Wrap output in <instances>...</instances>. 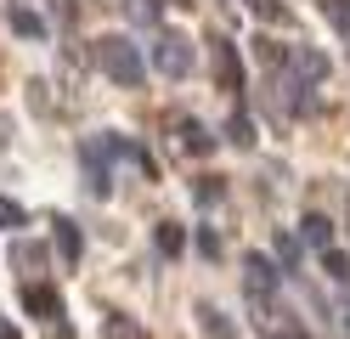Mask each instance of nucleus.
<instances>
[{"label": "nucleus", "mask_w": 350, "mask_h": 339, "mask_svg": "<svg viewBox=\"0 0 350 339\" xmlns=\"http://www.w3.org/2000/svg\"><path fill=\"white\" fill-rule=\"evenodd\" d=\"M226 130H232V142H237V147H249V142H254V119H249L243 108L232 113V125H226Z\"/></svg>", "instance_id": "obj_19"}, {"label": "nucleus", "mask_w": 350, "mask_h": 339, "mask_svg": "<svg viewBox=\"0 0 350 339\" xmlns=\"http://www.w3.org/2000/svg\"><path fill=\"white\" fill-rule=\"evenodd\" d=\"M198 328H204L209 339H237V328L226 323V311H221V305H198Z\"/></svg>", "instance_id": "obj_12"}, {"label": "nucleus", "mask_w": 350, "mask_h": 339, "mask_svg": "<svg viewBox=\"0 0 350 339\" xmlns=\"http://www.w3.org/2000/svg\"><path fill=\"white\" fill-rule=\"evenodd\" d=\"M51 6H57V17H68V23H74V12H79V0H51Z\"/></svg>", "instance_id": "obj_26"}, {"label": "nucleus", "mask_w": 350, "mask_h": 339, "mask_svg": "<svg viewBox=\"0 0 350 339\" xmlns=\"http://www.w3.org/2000/svg\"><path fill=\"white\" fill-rule=\"evenodd\" d=\"M277 260H266V255H249L243 260V288H249V300H277Z\"/></svg>", "instance_id": "obj_3"}, {"label": "nucleus", "mask_w": 350, "mask_h": 339, "mask_svg": "<svg viewBox=\"0 0 350 339\" xmlns=\"http://www.w3.org/2000/svg\"><path fill=\"white\" fill-rule=\"evenodd\" d=\"M322 271H327L334 283L350 288V255H345V249H327V255H322Z\"/></svg>", "instance_id": "obj_16"}, {"label": "nucleus", "mask_w": 350, "mask_h": 339, "mask_svg": "<svg viewBox=\"0 0 350 339\" xmlns=\"http://www.w3.org/2000/svg\"><path fill=\"white\" fill-rule=\"evenodd\" d=\"M6 23H12V34H17V40H40V34H46V17L29 12V6H12Z\"/></svg>", "instance_id": "obj_10"}, {"label": "nucleus", "mask_w": 350, "mask_h": 339, "mask_svg": "<svg viewBox=\"0 0 350 339\" xmlns=\"http://www.w3.org/2000/svg\"><path fill=\"white\" fill-rule=\"evenodd\" d=\"M17 294H23V311L40 316V323H57L62 316V294L51 283H17Z\"/></svg>", "instance_id": "obj_4"}, {"label": "nucleus", "mask_w": 350, "mask_h": 339, "mask_svg": "<svg viewBox=\"0 0 350 339\" xmlns=\"http://www.w3.org/2000/svg\"><path fill=\"white\" fill-rule=\"evenodd\" d=\"M192 198H198V203H215V198H221V175H198V181H192Z\"/></svg>", "instance_id": "obj_20"}, {"label": "nucleus", "mask_w": 350, "mask_h": 339, "mask_svg": "<svg viewBox=\"0 0 350 339\" xmlns=\"http://www.w3.org/2000/svg\"><path fill=\"white\" fill-rule=\"evenodd\" d=\"M198 249H204V255L215 260V255H221V238H215V232H209V226H204V232H198Z\"/></svg>", "instance_id": "obj_25"}, {"label": "nucleus", "mask_w": 350, "mask_h": 339, "mask_svg": "<svg viewBox=\"0 0 350 339\" xmlns=\"http://www.w3.org/2000/svg\"><path fill=\"white\" fill-rule=\"evenodd\" d=\"M29 226V210L17 198H0V232H23Z\"/></svg>", "instance_id": "obj_15"}, {"label": "nucleus", "mask_w": 350, "mask_h": 339, "mask_svg": "<svg viewBox=\"0 0 350 339\" xmlns=\"http://www.w3.org/2000/svg\"><path fill=\"white\" fill-rule=\"evenodd\" d=\"M107 147L102 142H79V164H85V187H91L96 198H107Z\"/></svg>", "instance_id": "obj_8"}, {"label": "nucleus", "mask_w": 350, "mask_h": 339, "mask_svg": "<svg viewBox=\"0 0 350 339\" xmlns=\"http://www.w3.org/2000/svg\"><path fill=\"white\" fill-rule=\"evenodd\" d=\"M288 68H294V85H305V90H311L317 79H327V57L317 51V45H294V51H288Z\"/></svg>", "instance_id": "obj_6"}, {"label": "nucleus", "mask_w": 350, "mask_h": 339, "mask_svg": "<svg viewBox=\"0 0 350 339\" xmlns=\"http://www.w3.org/2000/svg\"><path fill=\"white\" fill-rule=\"evenodd\" d=\"M0 339H23V328H17L12 316H0Z\"/></svg>", "instance_id": "obj_27"}, {"label": "nucleus", "mask_w": 350, "mask_h": 339, "mask_svg": "<svg viewBox=\"0 0 350 339\" xmlns=\"http://www.w3.org/2000/svg\"><path fill=\"white\" fill-rule=\"evenodd\" d=\"M152 243H159V255H164V260H175V255L187 249V238H181V226H175V221H159V232H152Z\"/></svg>", "instance_id": "obj_13"}, {"label": "nucleus", "mask_w": 350, "mask_h": 339, "mask_svg": "<svg viewBox=\"0 0 350 339\" xmlns=\"http://www.w3.org/2000/svg\"><path fill=\"white\" fill-rule=\"evenodd\" d=\"M51 249H57V255H62V260L74 266V260L85 255V232H79V221H68V215H57V221H51Z\"/></svg>", "instance_id": "obj_7"}, {"label": "nucleus", "mask_w": 350, "mask_h": 339, "mask_svg": "<svg viewBox=\"0 0 350 339\" xmlns=\"http://www.w3.org/2000/svg\"><path fill=\"white\" fill-rule=\"evenodd\" d=\"M29 102H34L40 113H51V97H46V79H34V85H29Z\"/></svg>", "instance_id": "obj_24"}, {"label": "nucleus", "mask_w": 350, "mask_h": 339, "mask_svg": "<svg viewBox=\"0 0 350 339\" xmlns=\"http://www.w3.org/2000/svg\"><path fill=\"white\" fill-rule=\"evenodd\" d=\"M277 266L282 271H299V238L294 232H277Z\"/></svg>", "instance_id": "obj_17"}, {"label": "nucleus", "mask_w": 350, "mask_h": 339, "mask_svg": "<svg viewBox=\"0 0 350 339\" xmlns=\"http://www.w3.org/2000/svg\"><path fill=\"white\" fill-rule=\"evenodd\" d=\"M249 12H254L260 23H282V6H277V0H249Z\"/></svg>", "instance_id": "obj_23"}, {"label": "nucleus", "mask_w": 350, "mask_h": 339, "mask_svg": "<svg viewBox=\"0 0 350 339\" xmlns=\"http://www.w3.org/2000/svg\"><path fill=\"white\" fill-rule=\"evenodd\" d=\"M181 147H187V153H209V147H215L209 125H198V119H181Z\"/></svg>", "instance_id": "obj_14"}, {"label": "nucleus", "mask_w": 350, "mask_h": 339, "mask_svg": "<svg viewBox=\"0 0 350 339\" xmlns=\"http://www.w3.org/2000/svg\"><path fill=\"white\" fill-rule=\"evenodd\" d=\"M152 68L164 79H187L192 74V40L181 29H159V40H152Z\"/></svg>", "instance_id": "obj_2"}, {"label": "nucleus", "mask_w": 350, "mask_h": 339, "mask_svg": "<svg viewBox=\"0 0 350 339\" xmlns=\"http://www.w3.org/2000/svg\"><path fill=\"white\" fill-rule=\"evenodd\" d=\"M12 142V119H6V113H0V147H6Z\"/></svg>", "instance_id": "obj_28"}, {"label": "nucleus", "mask_w": 350, "mask_h": 339, "mask_svg": "<svg viewBox=\"0 0 350 339\" xmlns=\"http://www.w3.org/2000/svg\"><path fill=\"white\" fill-rule=\"evenodd\" d=\"M209 62H215V79H221V90H243V62H237V45L209 40Z\"/></svg>", "instance_id": "obj_5"}, {"label": "nucleus", "mask_w": 350, "mask_h": 339, "mask_svg": "<svg viewBox=\"0 0 350 339\" xmlns=\"http://www.w3.org/2000/svg\"><path fill=\"white\" fill-rule=\"evenodd\" d=\"M46 260H51V249H46V243H29V238H23V243L12 249V266H17V283H23V271H40V266H46Z\"/></svg>", "instance_id": "obj_9"}, {"label": "nucleus", "mask_w": 350, "mask_h": 339, "mask_svg": "<svg viewBox=\"0 0 350 339\" xmlns=\"http://www.w3.org/2000/svg\"><path fill=\"white\" fill-rule=\"evenodd\" d=\"M254 57H260V62H271V68H282V62H288V51H282L277 40H254Z\"/></svg>", "instance_id": "obj_21"}, {"label": "nucleus", "mask_w": 350, "mask_h": 339, "mask_svg": "<svg viewBox=\"0 0 350 339\" xmlns=\"http://www.w3.org/2000/svg\"><path fill=\"white\" fill-rule=\"evenodd\" d=\"M299 238L317 243L322 255H327V249H334V221H327V215H305V221H299Z\"/></svg>", "instance_id": "obj_11"}, {"label": "nucleus", "mask_w": 350, "mask_h": 339, "mask_svg": "<svg viewBox=\"0 0 350 339\" xmlns=\"http://www.w3.org/2000/svg\"><path fill=\"white\" fill-rule=\"evenodd\" d=\"M102 339H147V334L130 323V316H107V323H102Z\"/></svg>", "instance_id": "obj_18"}, {"label": "nucleus", "mask_w": 350, "mask_h": 339, "mask_svg": "<svg viewBox=\"0 0 350 339\" xmlns=\"http://www.w3.org/2000/svg\"><path fill=\"white\" fill-rule=\"evenodd\" d=\"M91 57H96V68H102L113 85H142V79H147V62H142V51H136L124 34H102V40L91 45Z\"/></svg>", "instance_id": "obj_1"}, {"label": "nucleus", "mask_w": 350, "mask_h": 339, "mask_svg": "<svg viewBox=\"0 0 350 339\" xmlns=\"http://www.w3.org/2000/svg\"><path fill=\"white\" fill-rule=\"evenodd\" d=\"M322 12H327V23H334L339 34H350V0H327Z\"/></svg>", "instance_id": "obj_22"}]
</instances>
